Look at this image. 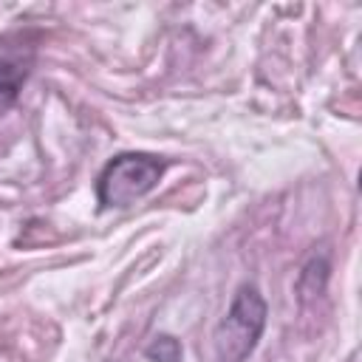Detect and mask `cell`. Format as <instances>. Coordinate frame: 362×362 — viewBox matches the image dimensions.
I'll use <instances>...</instances> for the list:
<instances>
[{
	"mask_svg": "<svg viewBox=\"0 0 362 362\" xmlns=\"http://www.w3.org/2000/svg\"><path fill=\"white\" fill-rule=\"evenodd\" d=\"M266 314H269V308H266V300L257 291V286L255 283L238 286L229 311L223 314V320L215 328L218 359L221 362H243L255 351V345L266 328Z\"/></svg>",
	"mask_w": 362,
	"mask_h": 362,
	"instance_id": "cell-1",
	"label": "cell"
},
{
	"mask_svg": "<svg viewBox=\"0 0 362 362\" xmlns=\"http://www.w3.org/2000/svg\"><path fill=\"white\" fill-rule=\"evenodd\" d=\"M28 74H31V59L0 57V113H6L17 102Z\"/></svg>",
	"mask_w": 362,
	"mask_h": 362,
	"instance_id": "cell-3",
	"label": "cell"
},
{
	"mask_svg": "<svg viewBox=\"0 0 362 362\" xmlns=\"http://www.w3.org/2000/svg\"><path fill=\"white\" fill-rule=\"evenodd\" d=\"M144 354H147V359H153V362H181V345H178V339L170 337V334L153 337V342L144 348Z\"/></svg>",
	"mask_w": 362,
	"mask_h": 362,
	"instance_id": "cell-4",
	"label": "cell"
},
{
	"mask_svg": "<svg viewBox=\"0 0 362 362\" xmlns=\"http://www.w3.org/2000/svg\"><path fill=\"white\" fill-rule=\"evenodd\" d=\"M164 175V161L150 153H119L105 164L96 181L99 204L107 209H124L156 189Z\"/></svg>",
	"mask_w": 362,
	"mask_h": 362,
	"instance_id": "cell-2",
	"label": "cell"
}]
</instances>
